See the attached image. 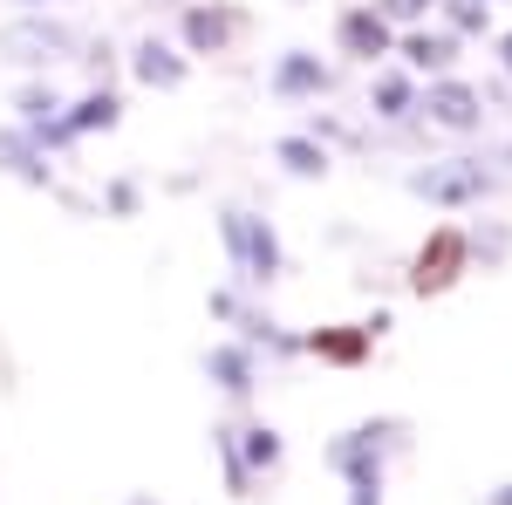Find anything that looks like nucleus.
I'll list each match as a JSON object with an SVG mask.
<instances>
[{
	"label": "nucleus",
	"mask_w": 512,
	"mask_h": 505,
	"mask_svg": "<svg viewBox=\"0 0 512 505\" xmlns=\"http://www.w3.org/2000/svg\"><path fill=\"white\" fill-rule=\"evenodd\" d=\"M219 246H226V260H233L239 287H274L280 273H287L280 233L260 212H246V205H226V212H219Z\"/></svg>",
	"instance_id": "f257e3e1"
},
{
	"label": "nucleus",
	"mask_w": 512,
	"mask_h": 505,
	"mask_svg": "<svg viewBox=\"0 0 512 505\" xmlns=\"http://www.w3.org/2000/svg\"><path fill=\"white\" fill-rule=\"evenodd\" d=\"M76 48L82 35L55 14H14L0 28V62H14V69H62V62H76Z\"/></svg>",
	"instance_id": "f03ea898"
},
{
	"label": "nucleus",
	"mask_w": 512,
	"mask_h": 505,
	"mask_svg": "<svg viewBox=\"0 0 512 505\" xmlns=\"http://www.w3.org/2000/svg\"><path fill=\"white\" fill-rule=\"evenodd\" d=\"M396 451H410V424H396V417H376V424H355L342 437H328V465L342 478H383V465Z\"/></svg>",
	"instance_id": "7ed1b4c3"
},
{
	"label": "nucleus",
	"mask_w": 512,
	"mask_h": 505,
	"mask_svg": "<svg viewBox=\"0 0 512 505\" xmlns=\"http://www.w3.org/2000/svg\"><path fill=\"white\" fill-rule=\"evenodd\" d=\"M410 192L431 198V205H478L492 192V171L478 157H451V164H431V171H410Z\"/></svg>",
	"instance_id": "20e7f679"
},
{
	"label": "nucleus",
	"mask_w": 512,
	"mask_h": 505,
	"mask_svg": "<svg viewBox=\"0 0 512 505\" xmlns=\"http://www.w3.org/2000/svg\"><path fill=\"white\" fill-rule=\"evenodd\" d=\"M178 35H185V55H226V41L239 35V14L219 0H185Z\"/></svg>",
	"instance_id": "39448f33"
},
{
	"label": "nucleus",
	"mask_w": 512,
	"mask_h": 505,
	"mask_svg": "<svg viewBox=\"0 0 512 505\" xmlns=\"http://www.w3.org/2000/svg\"><path fill=\"white\" fill-rule=\"evenodd\" d=\"M0 171L14 185H28V192H55V164H48V151H41L21 123H0Z\"/></svg>",
	"instance_id": "423d86ee"
},
{
	"label": "nucleus",
	"mask_w": 512,
	"mask_h": 505,
	"mask_svg": "<svg viewBox=\"0 0 512 505\" xmlns=\"http://www.w3.org/2000/svg\"><path fill=\"white\" fill-rule=\"evenodd\" d=\"M267 89L287 96V103H301V96H328V89H335V69H328L321 55H308V48H287V55L274 62V76H267Z\"/></svg>",
	"instance_id": "0eeeda50"
},
{
	"label": "nucleus",
	"mask_w": 512,
	"mask_h": 505,
	"mask_svg": "<svg viewBox=\"0 0 512 505\" xmlns=\"http://www.w3.org/2000/svg\"><path fill=\"white\" fill-rule=\"evenodd\" d=\"M417 110H424L437 130H478V117H485V96H478V89H465V82H451V76H437L431 96H424Z\"/></svg>",
	"instance_id": "6e6552de"
},
{
	"label": "nucleus",
	"mask_w": 512,
	"mask_h": 505,
	"mask_svg": "<svg viewBox=\"0 0 512 505\" xmlns=\"http://www.w3.org/2000/svg\"><path fill=\"white\" fill-rule=\"evenodd\" d=\"M130 76L144 82V89H178V82L192 76V62L171 48V41H158V35H144L137 48H130Z\"/></svg>",
	"instance_id": "1a4fd4ad"
},
{
	"label": "nucleus",
	"mask_w": 512,
	"mask_h": 505,
	"mask_svg": "<svg viewBox=\"0 0 512 505\" xmlns=\"http://www.w3.org/2000/svg\"><path fill=\"white\" fill-rule=\"evenodd\" d=\"M335 41H342V55H355V62H376V55H390V21L376 7H349L335 21Z\"/></svg>",
	"instance_id": "9d476101"
},
{
	"label": "nucleus",
	"mask_w": 512,
	"mask_h": 505,
	"mask_svg": "<svg viewBox=\"0 0 512 505\" xmlns=\"http://www.w3.org/2000/svg\"><path fill=\"white\" fill-rule=\"evenodd\" d=\"M465 260H472V253H465V233H437L431 246L417 253V273H410V280H417L424 294H431V287H451Z\"/></svg>",
	"instance_id": "9b49d317"
},
{
	"label": "nucleus",
	"mask_w": 512,
	"mask_h": 505,
	"mask_svg": "<svg viewBox=\"0 0 512 505\" xmlns=\"http://www.w3.org/2000/svg\"><path fill=\"white\" fill-rule=\"evenodd\" d=\"M205 376L226 389V396H253V383H260V369H253V349H246V342H219V349H205Z\"/></svg>",
	"instance_id": "f8f14e48"
},
{
	"label": "nucleus",
	"mask_w": 512,
	"mask_h": 505,
	"mask_svg": "<svg viewBox=\"0 0 512 505\" xmlns=\"http://www.w3.org/2000/svg\"><path fill=\"white\" fill-rule=\"evenodd\" d=\"M117 123H123V96H117V89H89V96H76V103L62 110V130H69V137L117 130Z\"/></svg>",
	"instance_id": "ddd939ff"
},
{
	"label": "nucleus",
	"mask_w": 512,
	"mask_h": 505,
	"mask_svg": "<svg viewBox=\"0 0 512 505\" xmlns=\"http://www.w3.org/2000/svg\"><path fill=\"white\" fill-rule=\"evenodd\" d=\"M369 342H376V335H369V321H362V328H315V335H301V349H308V355L342 362V369H355V362L369 355Z\"/></svg>",
	"instance_id": "4468645a"
},
{
	"label": "nucleus",
	"mask_w": 512,
	"mask_h": 505,
	"mask_svg": "<svg viewBox=\"0 0 512 505\" xmlns=\"http://www.w3.org/2000/svg\"><path fill=\"white\" fill-rule=\"evenodd\" d=\"M239 444V465H246V478H260V471H280V458H287V444H280L274 424H239L233 430Z\"/></svg>",
	"instance_id": "2eb2a0df"
},
{
	"label": "nucleus",
	"mask_w": 512,
	"mask_h": 505,
	"mask_svg": "<svg viewBox=\"0 0 512 505\" xmlns=\"http://www.w3.org/2000/svg\"><path fill=\"white\" fill-rule=\"evenodd\" d=\"M369 110H376L383 123H403L410 110H417V82L396 76V69H383V76L369 82Z\"/></svg>",
	"instance_id": "dca6fc26"
},
{
	"label": "nucleus",
	"mask_w": 512,
	"mask_h": 505,
	"mask_svg": "<svg viewBox=\"0 0 512 505\" xmlns=\"http://www.w3.org/2000/svg\"><path fill=\"white\" fill-rule=\"evenodd\" d=\"M274 157H280L287 178H321V171H328V144H321V137H280Z\"/></svg>",
	"instance_id": "f3484780"
},
{
	"label": "nucleus",
	"mask_w": 512,
	"mask_h": 505,
	"mask_svg": "<svg viewBox=\"0 0 512 505\" xmlns=\"http://www.w3.org/2000/svg\"><path fill=\"white\" fill-rule=\"evenodd\" d=\"M451 55H458V41H451V35H403V62L424 69V76H444Z\"/></svg>",
	"instance_id": "a211bd4d"
},
{
	"label": "nucleus",
	"mask_w": 512,
	"mask_h": 505,
	"mask_svg": "<svg viewBox=\"0 0 512 505\" xmlns=\"http://www.w3.org/2000/svg\"><path fill=\"white\" fill-rule=\"evenodd\" d=\"M212 451H219V471H226V492H233V499H253V478H246V465H239L233 424H219V430H212Z\"/></svg>",
	"instance_id": "6ab92c4d"
},
{
	"label": "nucleus",
	"mask_w": 512,
	"mask_h": 505,
	"mask_svg": "<svg viewBox=\"0 0 512 505\" xmlns=\"http://www.w3.org/2000/svg\"><path fill=\"white\" fill-rule=\"evenodd\" d=\"M103 212H110V219H130V212H137V185H130V178H117V185L103 192Z\"/></svg>",
	"instance_id": "aec40b11"
},
{
	"label": "nucleus",
	"mask_w": 512,
	"mask_h": 505,
	"mask_svg": "<svg viewBox=\"0 0 512 505\" xmlns=\"http://www.w3.org/2000/svg\"><path fill=\"white\" fill-rule=\"evenodd\" d=\"M451 21H458L465 35H478V28H485V0H451Z\"/></svg>",
	"instance_id": "412c9836"
},
{
	"label": "nucleus",
	"mask_w": 512,
	"mask_h": 505,
	"mask_svg": "<svg viewBox=\"0 0 512 505\" xmlns=\"http://www.w3.org/2000/svg\"><path fill=\"white\" fill-rule=\"evenodd\" d=\"M349 485V505H383V478H342Z\"/></svg>",
	"instance_id": "4be33fe9"
},
{
	"label": "nucleus",
	"mask_w": 512,
	"mask_h": 505,
	"mask_svg": "<svg viewBox=\"0 0 512 505\" xmlns=\"http://www.w3.org/2000/svg\"><path fill=\"white\" fill-rule=\"evenodd\" d=\"M424 7H431V0H376V14H383V21H417Z\"/></svg>",
	"instance_id": "5701e85b"
},
{
	"label": "nucleus",
	"mask_w": 512,
	"mask_h": 505,
	"mask_svg": "<svg viewBox=\"0 0 512 505\" xmlns=\"http://www.w3.org/2000/svg\"><path fill=\"white\" fill-rule=\"evenodd\" d=\"M14 7H21V14H48V0H14Z\"/></svg>",
	"instance_id": "b1692460"
},
{
	"label": "nucleus",
	"mask_w": 512,
	"mask_h": 505,
	"mask_svg": "<svg viewBox=\"0 0 512 505\" xmlns=\"http://www.w3.org/2000/svg\"><path fill=\"white\" fill-rule=\"evenodd\" d=\"M499 62H506V76H512V35H506V41H499Z\"/></svg>",
	"instance_id": "393cba45"
},
{
	"label": "nucleus",
	"mask_w": 512,
	"mask_h": 505,
	"mask_svg": "<svg viewBox=\"0 0 512 505\" xmlns=\"http://www.w3.org/2000/svg\"><path fill=\"white\" fill-rule=\"evenodd\" d=\"M485 505H512V485H499V492H492V499H485Z\"/></svg>",
	"instance_id": "a878e982"
},
{
	"label": "nucleus",
	"mask_w": 512,
	"mask_h": 505,
	"mask_svg": "<svg viewBox=\"0 0 512 505\" xmlns=\"http://www.w3.org/2000/svg\"><path fill=\"white\" fill-rule=\"evenodd\" d=\"M130 505H158V499H130Z\"/></svg>",
	"instance_id": "bb28decb"
}]
</instances>
